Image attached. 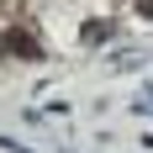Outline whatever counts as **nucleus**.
<instances>
[{
    "label": "nucleus",
    "instance_id": "nucleus-1",
    "mask_svg": "<svg viewBox=\"0 0 153 153\" xmlns=\"http://www.w3.org/2000/svg\"><path fill=\"white\" fill-rule=\"evenodd\" d=\"M5 48H11V53H21V58H42V53H37V42H32V37H21V32H11V37H5Z\"/></svg>",
    "mask_w": 153,
    "mask_h": 153
},
{
    "label": "nucleus",
    "instance_id": "nucleus-2",
    "mask_svg": "<svg viewBox=\"0 0 153 153\" xmlns=\"http://www.w3.org/2000/svg\"><path fill=\"white\" fill-rule=\"evenodd\" d=\"M137 11H143V16H153V0H137Z\"/></svg>",
    "mask_w": 153,
    "mask_h": 153
}]
</instances>
